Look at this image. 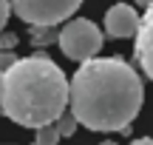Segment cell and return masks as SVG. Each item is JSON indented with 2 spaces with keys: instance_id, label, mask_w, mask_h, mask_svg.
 Wrapping results in <instances>:
<instances>
[{
  "instance_id": "2",
  "label": "cell",
  "mask_w": 153,
  "mask_h": 145,
  "mask_svg": "<svg viewBox=\"0 0 153 145\" xmlns=\"http://www.w3.org/2000/svg\"><path fill=\"white\" fill-rule=\"evenodd\" d=\"M68 105V80L48 54L20 57L3 71L0 108L11 123L40 131L54 125Z\"/></svg>"
},
{
  "instance_id": "10",
  "label": "cell",
  "mask_w": 153,
  "mask_h": 145,
  "mask_svg": "<svg viewBox=\"0 0 153 145\" xmlns=\"http://www.w3.org/2000/svg\"><path fill=\"white\" fill-rule=\"evenodd\" d=\"M20 57H14V51H0V71H9Z\"/></svg>"
},
{
  "instance_id": "3",
  "label": "cell",
  "mask_w": 153,
  "mask_h": 145,
  "mask_svg": "<svg viewBox=\"0 0 153 145\" xmlns=\"http://www.w3.org/2000/svg\"><path fill=\"white\" fill-rule=\"evenodd\" d=\"M57 43H60V51L68 60L82 66V63L94 60L99 54V49H102V31L88 17H71L57 31Z\"/></svg>"
},
{
  "instance_id": "5",
  "label": "cell",
  "mask_w": 153,
  "mask_h": 145,
  "mask_svg": "<svg viewBox=\"0 0 153 145\" xmlns=\"http://www.w3.org/2000/svg\"><path fill=\"white\" fill-rule=\"evenodd\" d=\"M105 34L114 40H125V37H133L139 31V11L128 3H116L105 11Z\"/></svg>"
},
{
  "instance_id": "4",
  "label": "cell",
  "mask_w": 153,
  "mask_h": 145,
  "mask_svg": "<svg viewBox=\"0 0 153 145\" xmlns=\"http://www.w3.org/2000/svg\"><path fill=\"white\" fill-rule=\"evenodd\" d=\"M79 11V0H17L11 3V14L26 20L31 28H54L57 23H68Z\"/></svg>"
},
{
  "instance_id": "12",
  "label": "cell",
  "mask_w": 153,
  "mask_h": 145,
  "mask_svg": "<svg viewBox=\"0 0 153 145\" xmlns=\"http://www.w3.org/2000/svg\"><path fill=\"white\" fill-rule=\"evenodd\" d=\"M14 46H17V37H14V34H0V49H3V51H11Z\"/></svg>"
},
{
  "instance_id": "6",
  "label": "cell",
  "mask_w": 153,
  "mask_h": 145,
  "mask_svg": "<svg viewBox=\"0 0 153 145\" xmlns=\"http://www.w3.org/2000/svg\"><path fill=\"white\" fill-rule=\"evenodd\" d=\"M136 63L145 71V77L153 83V3L145 6V14H139V31H136Z\"/></svg>"
},
{
  "instance_id": "8",
  "label": "cell",
  "mask_w": 153,
  "mask_h": 145,
  "mask_svg": "<svg viewBox=\"0 0 153 145\" xmlns=\"http://www.w3.org/2000/svg\"><path fill=\"white\" fill-rule=\"evenodd\" d=\"M60 142V134H57L54 125H45V128L37 131V137H34V145H57Z\"/></svg>"
},
{
  "instance_id": "14",
  "label": "cell",
  "mask_w": 153,
  "mask_h": 145,
  "mask_svg": "<svg viewBox=\"0 0 153 145\" xmlns=\"http://www.w3.org/2000/svg\"><path fill=\"white\" fill-rule=\"evenodd\" d=\"M0 97H3V71H0Z\"/></svg>"
},
{
  "instance_id": "1",
  "label": "cell",
  "mask_w": 153,
  "mask_h": 145,
  "mask_svg": "<svg viewBox=\"0 0 153 145\" xmlns=\"http://www.w3.org/2000/svg\"><path fill=\"white\" fill-rule=\"evenodd\" d=\"M145 102V83L122 57H94L68 83V114L88 131H128Z\"/></svg>"
},
{
  "instance_id": "13",
  "label": "cell",
  "mask_w": 153,
  "mask_h": 145,
  "mask_svg": "<svg viewBox=\"0 0 153 145\" xmlns=\"http://www.w3.org/2000/svg\"><path fill=\"white\" fill-rule=\"evenodd\" d=\"M131 145H153V137H139V140H133Z\"/></svg>"
},
{
  "instance_id": "7",
  "label": "cell",
  "mask_w": 153,
  "mask_h": 145,
  "mask_svg": "<svg viewBox=\"0 0 153 145\" xmlns=\"http://www.w3.org/2000/svg\"><path fill=\"white\" fill-rule=\"evenodd\" d=\"M54 128H57V134H60V140H62V137L68 140V137H74V134H76V128H79V125H76V120L65 111V114H62V117L54 123Z\"/></svg>"
},
{
  "instance_id": "11",
  "label": "cell",
  "mask_w": 153,
  "mask_h": 145,
  "mask_svg": "<svg viewBox=\"0 0 153 145\" xmlns=\"http://www.w3.org/2000/svg\"><path fill=\"white\" fill-rule=\"evenodd\" d=\"M9 17H11V3H6V0H0V34H3L6 23H9Z\"/></svg>"
},
{
  "instance_id": "9",
  "label": "cell",
  "mask_w": 153,
  "mask_h": 145,
  "mask_svg": "<svg viewBox=\"0 0 153 145\" xmlns=\"http://www.w3.org/2000/svg\"><path fill=\"white\" fill-rule=\"evenodd\" d=\"M51 40H57V34L51 31V28H31V43L34 46H45V43H51Z\"/></svg>"
},
{
  "instance_id": "15",
  "label": "cell",
  "mask_w": 153,
  "mask_h": 145,
  "mask_svg": "<svg viewBox=\"0 0 153 145\" xmlns=\"http://www.w3.org/2000/svg\"><path fill=\"white\" fill-rule=\"evenodd\" d=\"M99 145H116V142H111V140H105V142H99Z\"/></svg>"
}]
</instances>
